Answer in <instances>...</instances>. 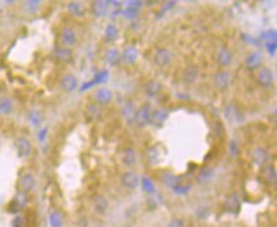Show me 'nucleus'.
Here are the masks:
<instances>
[{"instance_id": "nucleus-1", "label": "nucleus", "mask_w": 277, "mask_h": 227, "mask_svg": "<svg viewBox=\"0 0 277 227\" xmlns=\"http://www.w3.org/2000/svg\"><path fill=\"white\" fill-rule=\"evenodd\" d=\"M224 116L231 124H242L245 120L244 113L240 110V107L234 102L227 103L224 109Z\"/></svg>"}, {"instance_id": "nucleus-2", "label": "nucleus", "mask_w": 277, "mask_h": 227, "mask_svg": "<svg viewBox=\"0 0 277 227\" xmlns=\"http://www.w3.org/2000/svg\"><path fill=\"white\" fill-rule=\"evenodd\" d=\"M17 186L18 192H21V193H31L32 190L35 189V186H36V179H35L34 174L30 171H26L23 172V174H21L19 179H18Z\"/></svg>"}, {"instance_id": "nucleus-3", "label": "nucleus", "mask_w": 277, "mask_h": 227, "mask_svg": "<svg viewBox=\"0 0 277 227\" xmlns=\"http://www.w3.org/2000/svg\"><path fill=\"white\" fill-rule=\"evenodd\" d=\"M14 147L17 151V156L19 159H28L32 153V143L26 137H18L14 141Z\"/></svg>"}, {"instance_id": "nucleus-4", "label": "nucleus", "mask_w": 277, "mask_h": 227, "mask_svg": "<svg viewBox=\"0 0 277 227\" xmlns=\"http://www.w3.org/2000/svg\"><path fill=\"white\" fill-rule=\"evenodd\" d=\"M275 82V74L272 72V69L267 68V66H262L258 69L257 73V83L260 84L262 88H270L272 87Z\"/></svg>"}, {"instance_id": "nucleus-5", "label": "nucleus", "mask_w": 277, "mask_h": 227, "mask_svg": "<svg viewBox=\"0 0 277 227\" xmlns=\"http://www.w3.org/2000/svg\"><path fill=\"white\" fill-rule=\"evenodd\" d=\"M140 182V178L138 174L133 171H125L120 175V184L128 190L137 189Z\"/></svg>"}, {"instance_id": "nucleus-6", "label": "nucleus", "mask_w": 277, "mask_h": 227, "mask_svg": "<svg viewBox=\"0 0 277 227\" xmlns=\"http://www.w3.org/2000/svg\"><path fill=\"white\" fill-rule=\"evenodd\" d=\"M150 119H151V105L150 103H143V105L137 110L134 124L142 129V128L147 127V125L150 124Z\"/></svg>"}, {"instance_id": "nucleus-7", "label": "nucleus", "mask_w": 277, "mask_h": 227, "mask_svg": "<svg viewBox=\"0 0 277 227\" xmlns=\"http://www.w3.org/2000/svg\"><path fill=\"white\" fill-rule=\"evenodd\" d=\"M60 42L65 48H73L77 45L78 42V34L75 32L74 28L72 27H64L60 31Z\"/></svg>"}, {"instance_id": "nucleus-8", "label": "nucleus", "mask_w": 277, "mask_h": 227, "mask_svg": "<svg viewBox=\"0 0 277 227\" xmlns=\"http://www.w3.org/2000/svg\"><path fill=\"white\" fill-rule=\"evenodd\" d=\"M78 78L74 74H70V73H67V74L62 76V78L59 80V87L64 92H74L78 88Z\"/></svg>"}, {"instance_id": "nucleus-9", "label": "nucleus", "mask_w": 277, "mask_h": 227, "mask_svg": "<svg viewBox=\"0 0 277 227\" xmlns=\"http://www.w3.org/2000/svg\"><path fill=\"white\" fill-rule=\"evenodd\" d=\"M155 63L157 64L158 66L164 68V66H168L169 64H171L173 59H174V54L171 50L166 48H158L156 51H155Z\"/></svg>"}, {"instance_id": "nucleus-10", "label": "nucleus", "mask_w": 277, "mask_h": 227, "mask_svg": "<svg viewBox=\"0 0 277 227\" xmlns=\"http://www.w3.org/2000/svg\"><path fill=\"white\" fill-rule=\"evenodd\" d=\"M136 114H137V107H136V103L133 101H127L124 103L121 109H120V115L124 119V121L127 124L132 125L134 124L136 121Z\"/></svg>"}, {"instance_id": "nucleus-11", "label": "nucleus", "mask_w": 277, "mask_h": 227, "mask_svg": "<svg viewBox=\"0 0 277 227\" xmlns=\"http://www.w3.org/2000/svg\"><path fill=\"white\" fill-rule=\"evenodd\" d=\"M230 81H231V77H230V73L227 70H220L213 76V87L216 90L219 91H225L229 88Z\"/></svg>"}, {"instance_id": "nucleus-12", "label": "nucleus", "mask_w": 277, "mask_h": 227, "mask_svg": "<svg viewBox=\"0 0 277 227\" xmlns=\"http://www.w3.org/2000/svg\"><path fill=\"white\" fill-rule=\"evenodd\" d=\"M28 203V195L24 193H21V192H18L16 194L12 202L9 203L8 206V212H12V213H18V212H21L23 210L24 207L27 206Z\"/></svg>"}, {"instance_id": "nucleus-13", "label": "nucleus", "mask_w": 277, "mask_h": 227, "mask_svg": "<svg viewBox=\"0 0 277 227\" xmlns=\"http://www.w3.org/2000/svg\"><path fill=\"white\" fill-rule=\"evenodd\" d=\"M113 92H111L109 88H106V87L97 88V90L93 92V100H95V102H96L97 105H100V106H106V105H109V103L113 101Z\"/></svg>"}, {"instance_id": "nucleus-14", "label": "nucleus", "mask_w": 277, "mask_h": 227, "mask_svg": "<svg viewBox=\"0 0 277 227\" xmlns=\"http://www.w3.org/2000/svg\"><path fill=\"white\" fill-rule=\"evenodd\" d=\"M252 161L254 162V165L263 167L270 162V153L266 148L257 147L252 151Z\"/></svg>"}, {"instance_id": "nucleus-15", "label": "nucleus", "mask_w": 277, "mask_h": 227, "mask_svg": "<svg viewBox=\"0 0 277 227\" xmlns=\"http://www.w3.org/2000/svg\"><path fill=\"white\" fill-rule=\"evenodd\" d=\"M245 63V66L250 70H256V69H260L263 64V54L260 51V50H256V51H252L250 54H248L244 60Z\"/></svg>"}, {"instance_id": "nucleus-16", "label": "nucleus", "mask_w": 277, "mask_h": 227, "mask_svg": "<svg viewBox=\"0 0 277 227\" xmlns=\"http://www.w3.org/2000/svg\"><path fill=\"white\" fill-rule=\"evenodd\" d=\"M216 62L221 68H227L233 63V52L225 46L220 48L217 50V54H216Z\"/></svg>"}, {"instance_id": "nucleus-17", "label": "nucleus", "mask_w": 277, "mask_h": 227, "mask_svg": "<svg viewBox=\"0 0 277 227\" xmlns=\"http://www.w3.org/2000/svg\"><path fill=\"white\" fill-rule=\"evenodd\" d=\"M109 5L110 1L105 0H95L91 3V13L97 18L106 17L109 14Z\"/></svg>"}, {"instance_id": "nucleus-18", "label": "nucleus", "mask_w": 277, "mask_h": 227, "mask_svg": "<svg viewBox=\"0 0 277 227\" xmlns=\"http://www.w3.org/2000/svg\"><path fill=\"white\" fill-rule=\"evenodd\" d=\"M92 207L93 211H95V213L99 214V216H105V214L109 212L110 208L109 200H107L104 195H100L99 194V195H96L92 199Z\"/></svg>"}, {"instance_id": "nucleus-19", "label": "nucleus", "mask_w": 277, "mask_h": 227, "mask_svg": "<svg viewBox=\"0 0 277 227\" xmlns=\"http://www.w3.org/2000/svg\"><path fill=\"white\" fill-rule=\"evenodd\" d=\"M169 117V111L166 109H156V110L151 111V119L150 124H152L154 127L160 128L165 124V121L168 120Z\"/></svg>"}, {"instance_id": "nucleus-20", "label": "nucleus", "mask_w": 277, "mask_h": 227, "mask_svg": "<svg viewBox=\"0 0 277 227\" xmlns=\"http://www.w3.org/2000/svg\"><path fill=\"white\" fill-rule=\"evenodd\" d=\"M67 11L68 13L75 18H82L86 16V5L82 1H69L67 4Z\"/></svg>"}, {"instance_id": "nucleus-21", "label": "nucleus", "mask_w": 277, "mask_h": 227, "mask_svg": "<svg viewBox=\"0 0 277 227\" xmlns=\"http://www.w3.org/2000/svg\"><path fill=\"white\" fill-rule=\"evenodd\" d=\"M54 55L59 62L65 63V64H68V63H70L73 60L72 49L65 48V46H59V48L55 49Z\"/></svg>"}, {"instance_id": "nucleus-22", "label": "nucleus", "mask_w": 277, "mask_h": 227, "mask_svg": "<svg viewBox=\"0 0 277 227\" xmlns=\"http://www.w3.org/2000/svg\"><path fill=\"white\" fill-rule=\"evenodd\" d=\"M199 69L195 65H188L183 72V82L185 84H193L195 81L198 80Z\"/></svg>"}, {"instance_id": "nucleus-23", "label": "nucleus", "mask_w": 277, "mask_h": 227, "mask_svg": "<svg viewBox=\"0 0 277 227\" xmlns=\"http://www.w3.org/2000/svg\"><path fill=\"white\" fill-rule=\"evenodd\" d=\"M213 178H215V171H213L212 167L209 166H206L203 169L199 170L198 175H197V182L198 184H208L209 181H212Z\"/></svg>"}, {"instance_id": "nucleus-24", "label": "nucleus", "mask_w": 277, "mask_h": 227, "mask_svg": "<svg viewBox=\"0 0 277 227\" xmlns=\"http://www.w3.org/2000/svg\"><path fill=\"white\" fill-rule=\"evenodd\" d=\"M65 222V216L62 211L54 210L49 214V225L50 227H63Z\"/></svg>"}, {"instance_id": "nucleus-25", "label": "nucleus", "mask_w": 277, "mask_h": 227, "mask_svg": "<svg viewBox=\"0 0 277 227\" xmlns=\"http://www.w3.org/2000/svg\"><path fill=\"white\" fill-rule=\"evenodd\" d=\"M138 59V50L133 46H129L121 52V62L127 65H130V64H134L137 62Z\"/></svg>"}, {"instance_id": "nucleus-26", "label": "nucleus", "mask_w": 277, "mask_h": 227, "mask_svg": "<svg viewBox=\"0 0 277 227\" xmlns=\"http://www.w3.org/2000/svg\"><path fill=\"white\" fill-rule=\"evenodd\" d=\"M105 60L109 65L117 66L121 60V52L119 51V49L111 48L105 52Z\"/></svg>"}, {"instance_id": "nucleus-27", "label": "nucleus", "mask_w": 277, "mask_h": 227, "mask_svg": "<svg viewBox=\"0 0 277 227\" xmlns=\"http://www.w3.org/2000/svg\"><path fill=\"white\" fill-rule=\"evenodd\" d=\"M262 178H263V179L266 180L270 185L276 186L277 174H276V169H275V166H272V165L263 166V169H262Z\"/></svg>"}, {"instance_id": "nucleus-28", "label": "nucleus", "mask_w": 277, "mask_h": 227, "mask_svg": "<svg viewBox=\"0 0 277 227\" xmlns=\"http://www.w3.org/2000/svg\"><path fill=\"white\" fill-rule=\"evenodd\" d=\"M121 161L127 167H132V166L136 165L137 162V153L134 151L133 148H125L123 152V156H121Z\"/></svg>"}, {"instance_id": "nucleus-29", "label": "nucleus", "mask_w": 277, "mask_h": 227, "mask_svg": "<svg viewBox=\"0 0 277 227\" xmlns=\"http://www.w3.org/2000/svg\"><path fill=\"white\" fill-rule=\"evenodd\" d=\"M161 90H162V84H161V82H158V81L156 80H151L150 82L146 84V95H147L148 97H151V98L157 96L158 93L161 92Z\"/></svg>"}, {"instance_id": "nucleus-30", "label": "nucleus", "mask_w": 277, "mask_h": 227, "mask_svg": "<svg viewBox=\"0 0 277 227\" xmlns=\"http://www.w3.org/2000/svg\"><path fill=\"white\" fill-rule=\"evenodd\" d=\"M14 105L12 98L7 96L0 97V115H9L13 113Z\"/></svg>"}, {"instance_id": "nucleus-31", "label": "nucleus", "mask_w": 277, "mask_h": 227, "mask_svg": "<svg viewBox=\"0 0 277 227\" xmlns=\"http://www.w3.org/2000/svg\"><path fill=\"white\" fill-rule=\"evenodd\" d=\"M225 208L230 212H233V213H238L240 210V202H239V198L236 195L235 193L231 194L230 196H227V199L225 202Z\"/></svg>"}, {"instance_id": "nucleus-32", "label": "nucleus", "mask_w": 277, "mask_h": 227, "mask_svg": "<svg viewBox=\"0 0 277 227\" xmlns=\"http://www.w3.org/2000/svg\"><path fill=\"white\" fill-rule=\"evenodd\" d=\"M179 180L174 174H171V172L165 171L161 174V181L164 184L165 186H168V188H176L179 184Z\"/></svg>"}, {"instance_id": "nucleus-33", "label": "nucleus", "mask_w": 277, "mask_h": 227, "mask_svg": "<svg viewBox=\"0 0 277 227\" xmlns=\"http://www.w3.org/2000/svg\"><path fill=\"white\" fill-rule=\"evenodd\" d=\"M27 119H28V121L34 125V127H40V125L42 124V120H44V119H42L41 113H40L38 110H35V109L28 111Z\"/></svg>"}, {"instance_id": "nucleus-34", "label": "nucleus", "mask_w": 277, "mask_h": 227, "mask_svg": "<svg viewBox=\"0 0 277 227\" xmlns=\"http://www.w3.org/2000/svg\"><path fill=\"white\" fill-rule=\"evenodd\" d=\"M41 1L40 0H27V1H24L23 3V8L24 11L27 12V13H37L38 9L41 8Z\"/></svg>"}, {"instance_id": "nucleus-35", "label": "nucleus", "mask_w": 277, "mask_h": 227, "mask_svg": "<svg viewBox=\"0 0 277 227\" xmlns=\"http://www.w3.org/2000/svg\"><path fill=\"white\" fill-rule=\"evenodd\" d=\"M146 156H147V160L151 165H157L160 162V153H158L157 148L152 146L146 151Z\"/></svg>"}, {"instance_id": "nucleus-36", "label": "nucleus", "mask_w": 277, "mask_h": 227, "mask_svg": "<svg viewBox=\"0 0 277 227\" xmlns=\"http://www.w3.org/2000/svg\"><path fill=\"white\" fill-rule=\"evenodd\" d=\"M118 33H119V31H118V28L114 24H109L105 28V38H106L107 41L111 42L114 40H117Z\"/></svg>"}, {"instance_id": "nucleus-37", "label": "nucleus", "mask_w": 277, "mask_h": 227, "mask_svg": "<svg viewBox=\"0 0 277 227\" xmlns=\"http://www.w3.org/2000/svg\"><path fill=\"white\" fill-rule=\"evenodd\" d=\"M142 186H143V190L146 193L148 194H152L155 193V185L152 180L148 178V176H144L143 179H142Z\"/></svg>"}, {"instance_id": "nucleus-38", "label": "nucleus", "mask_w": 277, "mask_h": 227, "mask_svg": "<svg viewBox=\"0 0 277 227\" xmlns=\"http://www.w3.org/2000/svg\"><path fill=\"white\" fill-rule=\"evenodd\" d=\"M229 153L231 156H233V157H236V156H238L240 153L239 145H238V142H236L235 139H233V141H230V143H229Z\"/></svg>"}, {"instance_id": "nucleus-39", "label": "nucleus", "mask_w": 277, "mask_h": 227, "mask_svg": "<svg viewBox=\"0 0 277 227\" xmlns=\"http://www.w3.org/2000/svg\"><path fill=\"white\" fill-rule=\"evenodd\" d=\"M124 17L127 19H136L138 17V9H134V8L127 7V9L123 12Z\"/></svg>"}, {"instance_id": "nucleus-40", "label": "nucleus", "mask_w": 277, "mask_h": 227, "mask_svg": "<svg viewBox=\"0 0 277 227\" xmlns=\"http://www.w3.org/2000/svg\"><path fill=\"white\" fill-rule=\"evenodd\" d=\"M26 226V220H24V217L21 216V214H18L13 218L12 221V227H24Z\"/></svg>"}, {"instance_id": "nucleus-41", "label": "nucleus", "mask_w": 277, "mask_h": 227, "mask_svg": "<svg viewBox=\"0 0 277 227\" xmlns=\"http://www.w3.org/2000/svg\"><path fill=\"white\" fill-rule=\"evenodd\" d=\"M86 115L95 119L99 115V110H97L96 105H88V106L86 107Z\"/></svg>"}, {"instance_id": "nucleus-42", "label": "nucleus", "mask_w": 277, "mask_h": 227, "mask_svg": "<svg viewBox=\"0 0 277 227\" xmlns=\"http://www.w3.org/2000/svg\"><path fill=\"white\" fill-rule=\"evenodd\" d=\"M142 1H129L128 3V7L129 8H134V9H138V8L142 7Z\"/></svg>"}, {"instance_id": "nucleus-43", "label": "nucleus", "mask_w": 277, "mask_h": 227, "mask_svg": "<svg viewBox=\"0 0 277 227\" xmlns=\"http://www.w3.org/2000/svg\"><path fill=\"white\" fill-rule=\"evenodd\" d=\"M267 49H268V51H270L272 55H275V50H276V42H268V44H267Z\"/></svg>"}, {"instance_id": "nucleus-44", "label": "nucleus", "mask_w": 277, "mask_h": 227, "mask_svg": "<svg viewBox=\"0 0 277 227\" xmlns=\"http://www.w3.org/2000/svg\"><path fill=\"white\" fill-rule=\"evenodd\" d=\"M46 131H48V129H42V131L41 133H40V137H38V139H40V141H44V135H46Z\"/></svg>"}]
</instances>
